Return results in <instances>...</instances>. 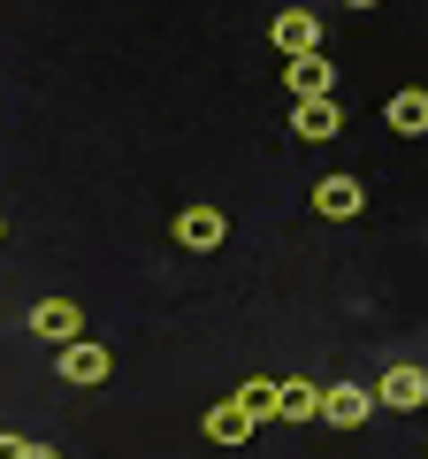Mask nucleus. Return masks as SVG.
Here are the masks:
<instances>
[{
	"label": "nucleus",
	"instance_id": "nucleus-6",
	"mask_svg": "<svg viewBox=\"0 0 428 459\" xmlns=\"http://www.w3.org/2000/svg\"><path fill=\"white\" fill-rule=\"evenodd\" d=\"M283 92H298V100L337 92V62H330L321 47H313V54H291V62H283Z\"/></svg>",
	"mask_w": 428,
	"mask_h": 459
},
{
	"label": "nucleus",
	"instance_id": "nucleus-5",
	"mask_svg": "<svg viewBox=\"0 0 428 459\" xmlns=\"http://www.w3.org/2000/svg\"><path fill=\"white\" fill-rule=\"evenodd\" d=\"M168 230H176V246H184V253H214L222 238H230V214H222V207H184Z\"/></svg>",
	"mask_w": 428,
	"mask_h": 459
},
{
	"label": "nucleus",
	"instance_id": "nucleus-14",
	"mask_svg": "<svg viewBox=\"0 0 428 459\" xmlns=\"http://www.w3.org/2000/svg\"><path fill=\"white\" fill-rule=\"evenodd\" d=\"M0 459H23V437H8V429H0Z\"/></svg>",
	"mask_w": 428,
	"mask_h": 459
},
{
	"label": "nucleus",
	"instance_id": "nucleus-17",
	"mask_svg": "<svg viewBox=\"0 0 428 459\" xmlns=\"http://www.w3.org/2000/svg\"><path fill=\"white\" fill-rule=\"evenodd\" d=\"M0 238H8V214H0Z\"/></svg>",
	"mask_w": 428,
	"mask_h": 459
},
{
	"label": "nucleus",
	"instance_id": "nucleus-13",
	"mask_svg": "<svg viewBox=\"0 0 428 459\" xmlns=\"http://www.w3.org/2000/svg\"><path fill=\"white\" fill-rule=\"evenodd\" d=\"M237 406H245L253 421H276V383H261V376H253V383H237Z\"/></svg>",
	"mask_w": 428,
	"mask_h": 459
},
{
	"label": "nucleus",
	"instance_id": "nucleus-15",
	"mask_svg": "<svg viewBox=\"0 0 428 459\" xmlns=\"http://www.w3.org/2000/svg\"><path fill=\"white\" fill-rule=\"evenodd\" d=\"M23 459H62V452H54V444H23Z\"/></svg>",
	"mask_w": 428,
	"mask_h": 459
},
{
	"label": "nucleus",
	"instance_id": "nucleus-3",
	"mask_svg": "<svg viewBox=\"0 0 428 459\" xmlns=\"http://www.w3.org/2000/svg\"><path fill=\"white\" fill-rule=\"evenodd\" d=\"M291 131L306 138V146H330V138L345 131V108H337V92H313V100H291Z\"/></svg>",
	"mask_w": 428,
	"mask_h": 459
},
{
	"label": "nucleus",
	"instance_id": "nucleus-10",
	"mask_svg": "<svg viewBox=\"0 0 428 459\" xmlns=\"http://www.w3.org/2000/svg\"><path fill=\"white\" fill-rule=\"evenodd\" d=\"M253 429H261V421H253L237 398H214V406H207V437H214V444H245Z\"/></svg>",
	"mask_w": 428,
	"mask_h": 459
},
{
	"label": "nucleus",
	"instance_id": "nucleus-8",
	"mask_svg": "<svg viewBox=\"0 0 428 459\" xmlns=\"http://www.w3.org/2000/svg\"><path fill=\"white\" fill-rule=\"evenodd\" d=\"M268 39H276L283 62H291V54H313V47H321V23H313V8H283V16L268 23Z\"/></svg>",
	"mask_w": 428,
	"mask_h": 459
},
{
	"label": "nucleus",
	"instance_id": "nucleus-9",
	"mask_svg": "<svg viewBox=\"0 0 428 459\" xmlns=\"http://www.w3.org/2000/svg\"><path fill=\"white\" fill-rule=\"evenodd\" d=\"M360 207H367L360 177H321V184H313V214H330V222H352Z\"/></svg>",
	"mask_w": 428,
	"mask_h": 459
},
{
	"label": "nucleus",
	"instance_id": "nucleus-2",
	"mask_svg": "<svg viewBox=\"0 0 428 459\" xmlns=\"http://www.w3.org/2000/svg\"><path fill=\"white\" fill-rule=\"evenodd\" d=\"M375 406H390V413H421V406H428V368H421V360H398V368H382V383H375Z\"/></svg>",
	"mask_w": 428,
	"mask_h": 459
},
{
	"label": "nucleus",
	"instance_id": "nucleus-11",
	"mask_svg": "<svg viewBox=\"0 0 428 459\" xmlns=\"http://www.w3.org/2000/svg\"><path fill=\"white\" fill-rule=\"evenodd\" d=\"M390 131H406V138H428V92L421 84H406V92H390Z\"/></svg>",
	"mask_w": 428,
	"mask_h": 459
},
{
	"label": "nucleus",
	"instance_id": "nucleus-12",
	"mask_svg": "<svg viewBox=\"0 0 428 459\" xmlns=\"http://www.w3.org/2000/svg\"><path fill=\"white\" fill-rule=\"evenodd\" d=\"M321 413V383H276V421H313Z\"/></svg>",
	"mask_w": 428,
	"mask_h": 459
},
{
	"label": "nucleus",
	"instance_id": "nucleus-7",
	"mask_svg": "<svg viewBox=\"0 0 428 459\" xmlns=\"http://www.w3.org/2000/svg\"><path fill=\"white\" fill-rule=\"evenodd\" d=\"M31 329H39L47 344H69V337H84V307H77V299H39V307H31Z\"/></svg>",
	"mask_w": 428,
	"mask_h": 459
},
{
	"label": "nucleus",
	"instance_id": "nucleus-4",
	"mask_svg": "<svg viewBox=\"0 0 428 459\" xmlns=\"http://www.w3.org/2000/svg\"><path fill=\"white\" fill-rule=\"evenodd\" d=\"M367 413H375V391H360V383H321V413H313V421L367 429Z\"/></svg>",
	"mask_w": 428,
	"mask_h": 459
},
{
	"label": "nucleus",
	"instance_id": "nucleus-1",
	"mask_svg": "<svg viewBox=\"0 0 428 459\" xmlns=\"http://www.w3.org/2000/svg\"><path fill=\"white\" fill-rule=\"evenodd\" d=\"M54 368H62V383L92 391V383H107V376H116V352H107L99 337H69V344H54Z\"/></svg>",
	"mask_w": 428,
	"mask_h": 459
},
{
	"label": "nucleus",
	"instance_id": "nucleus-16",
	"mask_svg": "<svg viewBox=\"0 0 428 459\" xmlns=\"http://www.w3.org/2000/svg\"><path fill=\"white\" fill-rule=\"evenodd\" d=\"M345 8H382V0H345Z\"/></svg>",
	"mask_w": 428,
	"mask_h": 459
}]
</instances>
